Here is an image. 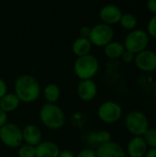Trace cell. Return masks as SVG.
<instances>
[{
  "mask_svg": "<svg viewBox=\"0 0 156 157\" xmlns=\"http://www.w3.org/2000/svg\"><path fill=\"white\" fill-rule=\"evenodd\" d=\"M7 93V86L4 79L0 77V99Z\"/></svg>",
  "mask_w": 156,
  "mask_h": 157,
  "instance_id": "28",
  "label": "cell"
},
{
  "mask_svg": "<svg viewBox=\"0 0 156 157\" xmlns=\"http://www.w3.org/2000/svg\"><path fill=\"white\" fill-rule=\"evenodd\" d=\"M147 146L151 148H156V129L149 128L145 134L143 136Z\"/></svg>",
  "mask_w": 156,
  "mask_h": 157,
  "instance_id": "23",
  "label": "cell"
},
{
  "mask_svg": "<svg viewBox=\"0 0 156 157\" xmlns=\"http://www.w3.org/2000/svg\"><path fill=\"white\" fill-rule=\"evenodd\" d=\"M155 52H156V51H155Z\"/></svg>",
  "mask_w": 156,
  "mask_h": 157,
  "instance_id": "33",
  "label": "cell"
},
{
  "mask_svg": "<svg viewBox=\"0 0 156 157\" xmlns=\"http://www.w3.org/2000/svg\"><path fill=\"white\" fill-rule=\"evenodd\" d=\"M133 63H135V66L143 72H154L156 70V52L146 49L135 54Z\"/></svg>",
  "mask_w": 156,
  "mask_h": 157,
  "instance_id": "9",
  "label": "cell"
},
{
  "mask_svg": "<svg viewBox=\"0 0 156 157\" xmlns=\"http://www.w3.org/2000/svg\"><path fill=\"white\" fill-rule=\"evenodd\" d=\"M87 144L91 146H99L111 142V134L108 131L91 132L87 135Z\"/></svg>",
  "mask_w": 156,
  "mask_h": 157,
  "instance_id": "17",
  "label": "cell"
},
{
  "mask_svg": "<svg viewBox=\"0 0 156 157\" xmlns=\"http://www.w3.org/2000/svg\"><path fill=\"white\" fill-rule=\"evenodd\" d=\"M114 35L115 33L112 27L100 22L91 27V32L88 39L92 46L104 48L113 40Z\"/></svg>",
  "mask_w": 156,
  "mask_h": 157,
  "instance_id": "7",
  "label": "cell"
},
{
  "mask_svg": "<svg viewBox=\"0 0 156 157\" xmlns=\"http://www.w3.org/2000/svg\"><path fill=\"white\" fill-rule=\"evenodd\" d=\"M58 157H75V155H74V153L70 152V151H62L60 152Z\"/></svg>",
  "mask_w": 156,
  "mask_h": 157,
  "instance_id": "31",
  "label": "cell"
},
{
  "mask_svg": "<svg viewBox=\"0 0 156 157\" xmlns=\"http://www.w3.org/2000/svg\"><path fill=\"white\" fill-rule=\"evenodd\" d=\"M147 9L154 15H156V0H149L146 4Z\"/></svg>",
  "mask_w": 156,
  "mask_h": 157,
  "instance_id": "30",
  "label": "cell"
},
{
  "mask_svg": "<svg viewBox=\"0 0 156 157\" xmlns=\"http://www.w3.org/2000/svg\"><path fill=\"white\" fill-rule=\"evenodd\" d=\"M75 157H97V155H96V151L88 147V148L82 149L80 152H78Z\"/></svg>",
  "mask_w": 156,
  "mask_h": 157,
  "instance_id": "25",
  "label": "cell"
},
{
  "mask_svg": "<svg viewBox=\"0 0 156 157\" xmlns=\"http://www.w3.org/2000/svg\"><path fill=\"white\" fill-rule=\"evenodd\" d=\"M150 42V37L146 30L143 29H135L126 35L123 45L126 51L137 54L147 49Z\"/></svg>",
  "mask_w": 156,
  "mask_h": 157,
  "instance_id": "5",
  "label": "cell"
},
{
  "mask_svg": "<svg viewBox=\"0 0 156 157\" xmlns=\"http://www.w3.org/2000/svg\"><path fill=\"white\" fill-rule=\"evenodd\" d=\"M7 120H8L7 119V113L0 109V128L5 126L8 122Z\"/></svg>",
  "mask_w": 156,
  "mask_h": 157,
  "instance_id": "29",
  "label": "cell"
},
{
  "mask_svg": "<svg viewBox=\"0 0 156 157\" xmlns=\"http://www.w3.org/2000/svg\"><path fill=\"white\" fill-rule=\"evenodd\" d=\"M95 151L97 157H127L125 149L113 141L97 146Z\"/></svg>",
  "mask_w": 156,
  "mask_h": 157,
  "instance_id": "11",
  "label": "cell"
},
{
  "mask_svg": "<svg viewBox=\"0 0 156 157\" xmlns=\"http://www.w3.org/2000/svg\"><path fill=\"white\" fill-rule=\"evenodd\" d=\"M16 96L20 102L32 103L36 101L41 93V88L38 80L30 75H19L14 84Z\"/></svg>",
  "mask_w": 156,
  "mask_h": 157,
  "instance_id": "1",
  "label": "cell"
},
{
  "mask_svg": "<svg viewBox=\"0 0 156 157\" xmlns=\"http://www.w3.org/2000/svg\"><path fill=\"white\" fill-rule=\"evenodd\" d=\"M92 47L93 46L89 39L78 37L72 43V52L77 57H81V56L90 54Z\"/></svg>",
  "mask_w": 156,
  "mask_h": 157,
  "instance_id": "16",
  "label": "cell"
},
{
  "mask_svg": "<svg viewBox=\"0 0 156 157\" xmlns=\"http://www.w3.org/2000/svg\"><path fill=\"white\" fill-rule=\"evenodd\" d=\"M20 100L16 96L15 93L7 92L1 99H0V109H3L7 114L15 111L20 105Z\"/></svg>",
  "mask_w": 156,
  "mask_h": 157,
  "instance_id": "18",
  "label": "cell"
},
{
  "mask_svg": "<svg viewBox=\"0 0 156 157\" xmlns=\"http://www.w3.org/2000/svg\"><path fill=\"white\" fill-rule=\"evenodd\" d=\"M36 157H58L59 146L51 141H41L36 147Z\"/></svg>",
  "mask_w": 156,
  "mask_h": 157,
  "instance_id": "15",
  "label": "cell"
},
{
  "mask_svg": "<svg viewBox=\"0 0 156 157\" xmlns=\"http://www.w3.org/2000/svg\"><path fill=\"white\" fill-rule=\"evenodd\" d=\"M23 142L26 144L36 147L42 140V134L40 128L34 124H28L22 129Z\"/></svg>",
  "mask_w": 156,
  "mask_h": 157,
  "instance_id": "14",
  "label": "cell"
},
{
  "mask_svg": "<svg viewBox=\"0 0 156 157\" xmlns=\"http://www.w3.org/2000/svg\"><path fill=\"white\" fill-rule=\"evenodd\" d=\"M144 157H156V148L148 149V151H147Z\"/></svg>",
  "mask_w": 156,
  "mask_h": 157,
  "instance_id": "32",
  "label": "cell"
},
{
  "mask_svg": "<svg viewBox=\"0 0 156 157\" xmlns=\"http://www.w3.org/2000/svg\"><path fill=\"white\" fill-rule=\"evenodd\" d=\"M124 124L133 137H143L150 128L147 116L140 110L129 112L124 119Z\"/></svg>",
  "mask_w": 156,
  "mask_h": 157,
  "instance_id": "4",
  "label": "cell"
},
{
  "mask_svg": "<svg viewBox=\"0 0 156 157\" xmlns=\"http://www.w3.org/2000/svg\"><path fill=\"white\" fill-rule=\"evenodd\" d=\"M77 96L83 101H91L97 95V86L95 81L83 80L77 86Z\"/></svg>",
  "mask_w": 156,
  "mask_h": 157,
  "instance_id": "12",
  "label": "cell"
},
{
  "mask_svg": "<svg viewBox=\"0 0 156 157\" xmlns=\"http://www.w3.org/2000/svg\"><path fill=\"white\" fill-rule=\"evenodd\" d=\"M75 75L81 80H92L99 71L98 59L93 54L77 57L74 63Z\"/></svg>",
  "mask_w": 156,
  "mask_h": 157,
  "instance_id": "3",
  "label": "cell"
},
{
  "mask_svg": "<svg viewBox=\"0 0 156 157\" xmlns=\"http://www.w3.org/2000/svg\"><path fill=\"white\" fill-rule=\"evenodd\" d=\"M18 157H36V149L34 146L29 144H22L18 147L17 150Z\"/></svg>",
  "mask_w": 156,
  "mask_h": 157,
  "instance_id": "22",
  "label": "cell"
},
{
  "mask_svg": "<svg viewBox=\"0 0 156 157\" xmlns=\"http://www.w3.org/2000/svg\"><path fill=\"white\" fill-rule=\"evenodd\" d=\"M43 98L47 103L55 104L61 97V89L58 85L51 83L48 84L43 89Z\"/></svg>",
  "mask_w": 156,
  "mask_h": 157,
  "instance_id": "20",
  "label": "cell"
},
{
  "mask_svg": "<svg viewBox=\"0 0 156 157\" xmlns=\"http://www.w3.org/2000/svg\"><path fill=\"white\" fill-rule=\"evenodd\" d=\"M40 122L50 130H59L65 123V114L56 104L45 103L40 109Z\"/></svg>",
  "mask_w": 156,
  "mask_h": 157,
  "instance_id": "2",
  "label": "cell"
},
{
  "mask_svg": "<svg viewBox=\"0 0 156 157\" xmlns=\"http://www.w3.org/2000/svg\"><path fill=\"white\" fill-rule=\"evenodd\" d=\"M125 52V47L122 42L112 40L104 47V53L109 59H119Z\"/></svg>",
  "mask_w": 156,
  "mask_h": 157,
  "instance_id": "19",
  "label": "cell"
},
{
  "mask_svg": "<svg viewBox=\"0 0 156 157\" xmlns=\"http://www.w3.org/2000/svg\"><path fill=\"white\" fill-rule=\"evenodd\" d=\"M119 24L125 30L131 31L136 29L138 25V18L132 13H123Z\"/></svg>",
  "mask_w": 156,
  "mask_h": 157,
  "instance_id": "21",
  "label": "cell"
},
{
  "mask_svg": "<svg viewBox=\"0 0 156 157\" xmlns=\"http://www.w3.org/2000/svg\"><path fill=\"white\" fill-rule=\"evenodd\" d=\"M121 60L126 63H133L134 62V58H135V54L129 52V51H126L123 52V54L121 55Z\"/></svg>",
  "mask_w": 156,
  "mask_h": 157,
  "instance_id": "26",
  "label": "cell"
},
{
  "mask_svg": "<svg viewBox=\"0 0 156 157\" xmlns=\"http://www.w3.org/2000/svg\"><path fill=\"white\" fill-rule=\"evenodd\" d=\"M122 14L121 9L118 6L108 4L103 6L99 10V18L102 23L112 27L120 23Z\"/></svg>",
  "mask_w": 156,
  "mask_h": 157,
  "instance_id": "10",
  "label": "cell"
},
{
  "mask_svg": "<svg viewBox=\"0 0 156 157\" xmlns=\"http://www.w3.org/2000/svg\"><path fill=\"white\" fill-rule=\"evenodd\" d=\"M146 32L149 35V37H152L156 39V15H154L147 23V29Z\"/></svg>",
  "mask_w": 156,
  "mask_h": 157,
  "instance_id": "24",
  "label": "cell"
},
{
  "mask_svg": "<svg viewBox=\"0 0 156 157\" xmlns=\"http://www.w3.org/2000/svg\"><path fill=\"white\" fill-rule=\"evenodd\" d=\"M90 32H91V27L89 26H82L79 29V35L81 38H86L88 39L90 36Z\"/></svg>",
  "mask_w": 156,
  "mask_h": 157,
  "instance_id": "27",
  "label": "cell"
},
{
  "mask_svg": "<svg viewBox=\"0 0 156 157\" xmlns=\"http://www.w3.org/2000/svg\"><path fill=\"white\" fill-rule=\"evenodd\" d=\"M148 148L143 137H132L129 141L125 151L129 157H144Z\"/></svg>",
  "mask_w": 156,
  "mask_h": 157,
  "instance_id": "13",
  "label": "cell"
},
{
  "mask_svg": "<svg viewBox=\"0 0 156 157\" xmlns=\"http://www.w3.org/2000/svg\"><path fill=\"white\" fill-rule=\"evenodd\" d=\"M0 141L8 148H18L23 144L22 129L16 123L7 122L0 128Z\"/></svg>",
  "mask_w": 156,
  "mask_h": 157,
  "instance_id": "6",
  "label": "cell"
},
{
  "mask_svg": "<svg viewBox=\"0 0 156 157\" xmlns=\"http://www.w3.org/2000/svg\"><path fill=\"white\" fill-rule=\"evenodd\" d=\"M122 107L118 102L113 100L103 102L97 109V117L104 123H116L122 118Z\"/></svg>",
  "mask_w": 156,
  "mask_h": 157,
  "instance_id": "8",
  "label": "cell"
}]
</instances>
